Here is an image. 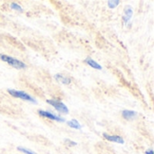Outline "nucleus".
<instances>
[{
	"label": "nucleus",
	"mask_w": 154,
	"mask_h": 154,
	"mask_svg": "<svg viewBox=\"0 0 154 154\" xmlns=\"http://www.w3.org/2000/svg\"><path fill=\"white\" fill-rule=\"evenodd\" d=\"M133 15V8L131 6H126V8L125 9V24L128 23V21L131 19Z\"/></svg>",
	"instance_id": "obj_9"
},
{
	"label": "nucleus",
	"mask_w": 154,
	"mask_h": 154,
	"mask_svg": "<svg viewBox=\"0 0 154 154\" xmlns=\"http://www.w3.org/2000/svg\"><path fill=\"white\" fill-rule=\"evenodd\" d=\"M89 66H91L92 68H94V69H97V70H102V66L98 64V63H97L95 60H93L92 58H87L86 59V61H85Z\"/></svg>",
	"instance_id": "obj_8"
},
{
	"label": "nucleus",
	"mask_w": 154,
	"mask_h": 154,
	"mask_svg": "<svg viewBox=\"0 0 154 154\" xmlns=\"http://www.w3.org/2000/svg\"><path fill=\"white\" fill-rule=\"evenodd\" d=\"M39 114L45 117V118H48V119H51V120H53V121H57V122H64V119L60 117V116H57V115H54L53 113H50V112H46V111H42V110H40L39 112Z\"/></svg>",
	"instance_id": "obj_4"
},
{
	"label": "nucleus",
	"mask_w": 154,
	"mask_h": 154,
	"mask_svg": "<svg viewBox=\"0 0 154 154\" xmlns=\"http://www.w3.org/2000/svg\"><path fill=\"white\" fill-rule=\"evenodd\" d=\"M54 78H55L58 82H60V83L63 84H69L70 82H71V80H70L69 77H66V76H64V75H62V74H55V75H54Z\"/></svg>",
	"instance_id": "obj_7"
},
{
	"label": "nucleus",
	"mask_w": 154,
	"mask_h": 154,
	"mask_svg": "<svg viewBox=\"0 0 154 154\" xmlns=\"http://www.w3.org/2000/svg\"><path fill=\"white\" fill-rule=\"evenodd\" d=\"M0 59L3 60L4 62L7 63L8 64H10L11 66L17 68V69H24L26 68V65L24 63H23L22 61H19L14 57H11L9 55H5V54H0Z\"/></svg>",
	"instance_id": "obj_1"
},
{
	"label": "nucleus",
	"mask_w": 154,
	"mask_h": 154,
	"mask_svg": "<svg viewBox=\"0 0 154 154\" xmlns=\"http://www.w3.org/2000/svg\"><path fill=\"white\" fill-rule=\"evenodd\" d=\"M119 1L118 0H111V1H108V6L110 8H115L116 6H117L119 5Z\"/></svg>",
	"instance_id": "obj_11"
},
{
	"label": "nucleus",
	"mask_w": 154,
	"mask_h": 154,
	"mask_svg": "<svg viewBox=\"0 0 154 154\" xmlns=\"http://www.w3.org/2000/svg\"><path fill=\"white\" fill-rule=\"evenodd\" d=\"M122 115L125 119L126 120H134L137 116V113L134 111H130V110H125L122 112Z\"/></svg>",
	"instance_id": "obj_6"
},
{
	"label": "nucleus",
	"mask_w": 154,
	"mask_h": 154,
	"mask_svg": "<svg viewBox=\"0 0 154 154\" xmlns=\"http://www.w3.org/2000/svg\"><path fill=\"white\" fill-rule=\"evenodd\" d=\"M68 125L70 128H73V129H77V130L81 129V125L79 124V123L77 120H71V121L68 122Z\"/></svg>",
	"instance_id": "obj_10"
},
{
	"label": "nucleus",
	"mask_w": 154,
	"mask_h": 154,
	"mask_svg": "<svg viewBox=\"0 0 154 154\" xmlns=\"http://www.w3.org/2000/svg\"><path fill=\"white\" fill-rule=\"evenodd\" d=\"M104 137L109 142H113V143H120V144L125 143L124 139L118 135H109V134L104 133Z\"/></svg>",
	"instance_id": "obj_5"
},
{
	"label": "nucleus",
	"mask_w": 154,
	"mask_h": 154,
	"mask_svg": "<svg viewBox=\"0 0 154 154\" xmlns=\"http://www.w3.org/2000/svg\"><path fill=\"white\" fill-rule=\"evenodd\" d=\"M146 154H153V151L152 150H149L146 152Z\"/></svg>",
	"instance_id": "obj_14"
},
{
	"label": "nucleus",
	"mask_w": 154,
	"mask_h": 154,
	"mask_svg": "<svg viewBox=\"0 0 154 154\" xmlns=\"http://www.w3.org/2000/svg\"><path fill=\"white\" fill-rule=\"evenodd\" d=\"M8 93H9L12 96H14V97H17V98L22 99V100H25V101L36 103V101H35L32 96H30L29 94H27L26 93H24V92H23V91H16V90L9 89V90H8Z\"/></svg>",
	"instance_id": "obj_2"
},
{
	"label": "nucleus",
	"mask_w": 154,
	"mask_h": 154,
	"mask_svg": "<svg viewBox=\"0 0 154 154\" xmlns=\"http://www.w3.org/2000/svg\"><path fill=\"white\" fill-rule=\"evenodd\" d=\"M17 150L22 152H23L24 154H36L35 152H32L31 150H28V149H25V148H23V147H18Z\"/></svg>",
	"instance_id": "obj_12"
},
{
	"label": "nucleus",
	"mask_w": 154,
	"mask_h": 154,
	"mask_svg": "<svg viewBox=\"0 0 154 154\" xmlns=\"http://www.w3.org/2000/svg\"><path fill=\"white\" fill-rule=\"evenodd\" d=\"M48 103L52 105L57 111H59L61 113H69V109L68 107L60 101H56V100H48Z\"/></svg>",
	"instance_id": "obj_3"
},
{
	"label": "nucleus",
	"mask_w": 154,
	"mask_h": 154,
	"mask_svg": "<svg viewBox=\"0 0 154 154\" xmlns=\"http://www.w3.org/2000/svg\"><path fill=\"white\" fill-rule=\"evenodd\" d=\"M11 8L14 9V10H17L19 12H22L23 11V8L18 5V4H15V3H12L11 4Z\"/></svg>",
	"instance_id": "obj_13"
}]
</instances>
